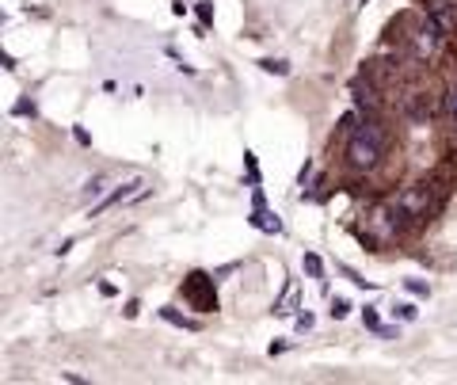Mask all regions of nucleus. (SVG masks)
I'll list each match as a JSON object with an SVG mask.
<instances>
[{
	"instance_id": "nucleus-8",
	"label": "nucleus",
	"mask_w": 457,
	"mask_h": 385,
	"mask_svg": "<svg viewBox=\"0 0 457 385\" xmlns=\"http://www.w3.org/2000/svg\"><path fill=\"white\" fill-rule=\"evenodd\" d=\"M160 317H164V321H172V324H180V328H198L195 321H187V317H180L175 309H160Z\"/></svg>"
},
{
	"instance_id": "nucleus-15",
	"label": "nucleus",
	"mask_w": 457,
	"mask_h": 385,
	"mask_svg": "<svg viewBox=\"0 0 457 385\" xmlns=\"http://www.w3.org/2000/svg\"><path fill=\"white\" fill-rule=\"evenodd\" d=\"M198 16H202V24H214V12H210V4H198Z\"/></svg>"
},
{
	"instance_id": "nucleus-12",
	"label": "nucleus",
	"mask_w": 457,
	"mask_h": 385,
	"mask_svg": "<svg viewBox=\"0 0 457 385\" xmlns=\"http://www.w3.org/2000/svg\"><path fill=\"white\" fill-rule=\"evenodd\" d=\"M408 290H411V294H419V298H427L431 286H427V282H419V279H408Z\"/></svg>"
},
{
	"instance_id": "nucleus-9",
	"label": "nucleus",
	"mask_w": 457,
	"mask_h": 385,
	"mask_svg": "<svg viewBox=\"0 0 457 385\" xmlns=\"http://www.w3.org/2000/svg\"><path fill=\"white\" fill-rule=\"evenodd\" d=\"M347 313H351V302L347 298H332V317H336V321H343Z\"/></svg>"
},
{
	"instance_id": "nucleus-11",
	"label": "nucleus",
	"mask_w": 457,
	"mask_h": 385,
	"mask_svg": "<svg viewBox=\"0 0 457 385\" xmlns=\"http://www.w3.org/2000/svg\"><path fill=\"white\" fill-rule=\"evenodd\" d=\"M393 313L400 317V321H416V317H419V309H416V305H408V302H400Z\"/></svg>"
},
{
	"instance_id": "nucleus-1",
	"label": "nucleus",
	"mask_w": 457,
	"mask_h": 385,
	"mask_svg": "<svg viewBox=\"0 0 457 385\" xmlns=\"http://www.w3.org/2000/svg\"><path fill=\"white\" fill-rule=\"evenodd\" d=\"M381 149H385V134L377 126H362L359 134H354L347 141V160L354 164V168L370 172L377 168V160H381Z\"/></svg>"
},
{
	"instance_id": "nucleus-2",
	"label": "nucleus",
	"mask_w": 457,
	"mask_h": 385,
	"mask_svg": "<svg viewBox=\"0 0 457 385\" xmlns=\"http://www.w3.org/2000/svg\"><path fill=\"white\" fill-rule=\"evenodd\" d=\"M183 298L191 302L198 313L217 309V290H214V279H210V274H202V271L187 274V279H183Z\"/></svg>"
},
{
	"instance_id": "nucleus-13",
	"label": "nucleus",
	"mask_w": 457,
	"mask_h": 385,
	"mask_svg": "<svg viewBox=\"0 0 457 385\" xmlns=\"http://www.w3.org/2000/svg\"><path fill=\"white\" fill-rule=\"evenodd\" d=\"M297 328H301V332H309V328H313V313H301L297 317Z\"/></svg>"
},
{
	"instance_id": "nucleus-10",
	"label": "nucleus",
	"mask_w": 457,
	"mask_h": 385,
	"mask_svg": "<svg viewBox=\"0 0 457 385\" xmlns=\"http://www.w3.org/2000/svg\"><path fill=\"white\" fill-rule=\"evenodd\" d=\"M103 175H92V180H88V187H84V195H88V199H96V195H103Z\"/></svg>"
},
{
	"instance_id": "nucleus-14",
	"label": "nucleus",
	"mask_w": 457,
	"mask_h": 385,
	"mask_svg": "<svg viewBox=\"0 0 457 385\" xmlns=\"http://www.w3.org/2000/svg\"><path fill=\"white\" fill-rule=\"evenodd\" d=\"M446 111H450V115L457 118V92H450V96H446Z\"/></svg>"
},
{
	"instance_id": "nucleus-7",
	"label": "nucleus",
	"mask_w": 457,
	"mask_h": 385,
	"mask_svg": "<svg viewBox=\"0 0 457 385\" xmlns=\"http://www.w3.org/2000/svg\"><path fill=\"white\" fill-rule=\"evenodd\" d=\"M301 267L309 271V279H324V263H320V256H313V252H305V260H301Z\"/></svg>"
},
{
	"instance_id": "nucleus-3",
	"label": "nucleus",
	"mask_w": 457,
	"mask_h": 385,
	"mask_svg": "<svg viewBox=\"0 0 457 385\" xmlns=\"http://www.w3.org/2000/svg\"><path fill=\"white\" fill-rule=\"evenodd\" d=\"M396 206L408 217H427V210H431V191H427V187H404V191L396 195Z\"/></svg>"
},
{
	"instance_id": "nucleus-5",
	"label": "nucleus",
	"mask_w": 457,
	"mask_h": 385,
	"mask_svg": "<svg viewBox=\"0 0 457 385\" xmlns=\"http://www.w3.org/2000/svg\"><path fill=\"white\" fill-rule=\"evenodd\" d=\"M438 31H434V27H427V31H423V35H416V53H419V58H431V53L434 50H438Z\"/></svg>"
},
{
	"instance_id": "nucleus-4",
	"label": "nucleus",
	"mask_w": 457,
	"mask_h": 385,
	"mask_svg": "<svg viewBox=\"0 0 457 385\" xmlns=\"http://www.w3.org/2000/svg\"><path fill=\"white\" fill-rule=\"evenodd\" d=\"M138 187H141V180H130V183H122L118 191H111L107 199H99V202L92 206V217H96V214H103L107 206H115V202H122V199H130V195H138Z\"/></svg>"
},
{
	"instance_id": "nucleus-16",
	"label": "nucleus",
	"mask_w": 457,
	"mask_h": 385,
	"mask_svg": "<svg viewBox=\"0 0 457 385\" xmlns=\"http://www.w3.org/2000/svg\"><path fill=\"white\" fill-rule=\"evenodd\" d=\"M362 321L370 324V328H377V324H381V321H377V313H374V309H366V313H362Z\"/></svg>"
},
{
	"instance_id": "nucleus-6",
	"label": "nucleus",
	"mask_w": 457,
	"mask_h": 385,
	"mask_svg": "<svg viewBox=\"0 0 457 385\" xmlns=\"http://www.w3.org/2000/svg\"><path fill=\"white\" fill-rule=\"evenodd\" d=\"M260 69L263 73H274V76H289V61H282V58H263Z\"/></svg>"
}]
</instances>
